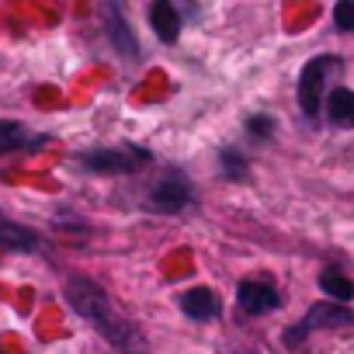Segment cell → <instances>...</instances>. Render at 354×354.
Wrapping results in <instances>:
<instances>
[{
	"mask_svg": "<svg viewBox=\"0 0 354 354\" xmlns=\"http://www.w3.org/2000/svg\"><path fill=\"white\" fill-rule=\"evenodd\" d=\"M63 295H66V302L77 309V316H84L108 344H115V347L125 351V354H142V351H146V340L139 337V330L115 313L108 292H104L97 281H91V278H84V274H73V278L66 281Z\"/></svg>",
	"mask_w": 354,
	"mask_h": 354,
	"instance_id": "cell-1",
	"label": "cell"
},
{
	"mask_svg": "<svg viewBox=\"0 0 354 354\" xmlns=\"http://www.w3.org/2000/svg\"><path fill=\"white\" fill-rule=\"evenodd\" d=\"M149 149L142 146H108V149H91V153H80V167H87L91 174H132V170H142L149 163Z\"/></svg>",
	"mask_w": 354,
	"mask_h": 354,
	"instance_id": "cell-2",
	"label": "cell"
},
{
	"mask_svg": "<svg viewBox=\"0 0 354 354\" xmlns=\"http://www.w3.org/2000/svg\"><path fill=\"white\" fill-rule=\"evenodd\" d=\"M219 156H223V174L230 177V181H243V177H247V160H243L236 149H230V146H226Z\"/></svg>",
	"mask_w": 354,
	"mask_h": 354,
	"instance_id": "cell-14",
	"label": "cell"
},
{
	"mask_svg": "<svg viewBox=\"0 0 354 354\" xmlns=\"http://www.w3.org/2000/svg\"><path fill=\"white\" fill-rule=\"evenodd\" d=\"M104 18H108V35H111L115 49H118L125 59H136L139 42H136V35L129 32V25H125V18H122V8H118V4H108V8H104Z\"/></svg>",
	"mask_w": 354,
	"mask_h": 354,
	"instance_id": "cell-8",
	"label": "cell"
},
{
	"mask_svg": "<svg viewBox=\"0 0 354 354\" xmlns=\"http://www.w3.org/2000/svg\"><path fill=\"white\" fill-rule=\"evenodd\" d=\"M344 326H354V313L340 302H316L309 306L306 319L288 326L285 330V347H295L309 337V330H344Z\"/></svg>",
	"mask_w": 354,
	"mask_h": 354,
	"instance_id": "cell-3",
	"label": "cell"
},
{
	"mask_svg": "<svg viewBox=\"0 0 354 354\" xmlns=\"http://www.w3.org/2000/svg\"><path fill=\"white\" fill-rule=\"evenodd\" d=\"M333 25L340 32H354V0H337L333 4Z\"/></svg>",
	"mask_w": 354,
	"mask_h": 354,
	"instance_id": "cell-15",
	"label": "cell"
},
{
	"mask_svg": "<svg viewBox=\"0 0 354 354\" xmlns=\"http://www.w3.org/2000/svg\"><path fill=\"white\" fill-rule=\"evenodd\" d=\"M326 115L333 125L340 129H354V91L347 87H333L330 97H326Z\"/></svg>",
	"mask_w": 354,
	"mask_h": 354,
	"instance_id": "cell-11",
	"label": "cell"
},
{
	"mask_svg": "<svg viewBox=\"0 0 354 354\" xmlns=\"http://www.w3.org/2000/svg\"><path fill=\"white\" fill-rule=\"evenodd\" d=\"M0 247H4V250H21V254H28V250L39 247V236H35L32 230L18 226V223L0 219Z\"/></svg>",
	"mask_w": 354,
	"mask_h": 354,
	"instance_id": "cell-12",
	"label": "cell"
},
{
	"mask_svg": "<svg viewBox=\"0 0 354 354\" xmlns=\"http://www.w3.org/2000/svg\"><path fill=\"white\" fill-rule=\"evenodd\" d=\"M340 59L337 56H313L302 73H299V84H295V97H299V108L316 118L319 115V104H323V91H326V70H337Z\"/></svg>",
	"mask_w": 354,
	"mask_h": 354,
	"instance_id": "cell-4",
	"label": "cell"
},
{
	"mask_svg": "<svg viewBox=\"0 0 354 354\" xmlns=\"http://www.w3.org/2000/svg\"><path fill=\"white\" fill-rule=\"evenodd\" d=\"M247 129H250V136L264 139V136H271V132H274V122H271L268 115H250V118H247Z\"/></svg>",
	"mask_w": 354,
	"mask_h": 354,
	"instance_id": "cell-16",
	"label": "cell"
},
{
	"mask_svg": "<svg viewBox=\"0 0 354 354\" xmlns=\"http://www.w3.org/2000/svg\"><path fill=\"white\" fill-rule=\"evenodd\" d=\"M236 306H240L243 316H264V313L281 306V295L268 281H243L236 288Z\"/></svg>",
	"mask_w": 354,
	"mask_h": 354,
	"instance_id": "cell-6",
	"label": "cell"
},
{
	"mask_svg": "<svg viewBox=\"0 0 354 354\" xmlns=\"http://www.w3.org/2000/svg\"><path fill=\"white\" fill-rule=\"evenodd\" d=\"M192 202H195V195H192V188L181 181V177H167V181H160V185L149 192V209L167 212V216L185 212Z\"/></svg>",
	"mask_w": 354,
	"mask_h": 354,
	"instance_id": "cell-5",
	"label": "cell"
},
{
	"mask_svg": "<svg viewBox=\"0 0 354 354\" xmlns=\"http://www.w3.org/2000/svg\"><path fill=\"white\" fill-rule=\"evenodd\" d=\"M149 25H153L160 42H177V35H181V15H177V8L170 0H156L149 8Z\"/></svg>",
	"mask_w": 354,
	"mask_h": 354,
	"instance_id": "cell-7",
	"label": "cell"
},
{
	"mask_svg": "<svg viewBox=\"0 0 354 354\" xmlns=\"http://www.w3.org/2000/svg\"><path fill=\"white\" fill-rule=\"evenodd\" d=\"M42 142H46V136H32L25 125L0 118V156H4V153H18V149H35Z\"/></svg>",
	"mask_w": 354,
	"mask_h": 354,
	"instance_id": "cell-9",
	"label": "cell"
},
{
	"mask_svg": "<svg viewBox=\"0 0 354 354\" xmlns=\"http://www.w3.org/2000/svg\"><path fill=\"white\" fill-rule=\"evenodd\" d=\"M319 288H323V295L333 299V302H351V295H354V281H351L340 268H323Z\"/></svg>",
	"mask_w": 354,
	"mask_h": 354,
	"instance_id": "cell-13",
	"label": "cell"
},
{
	"mask_svg": "<svg viewBox=\"0 0 354 354\" xmlns=\"http://www.w3.org/2000/svg\"><path fill=\"white\" fill-rule=\"evenodd\" d=\"M181 309H185L192 319H212V316H219V295H216L212 288H205V285L188 288V292L181 295Z\"/></svg>",
	"mask_w": 354,
	"mask_h": 354,
	"instance_id": "cell-10",
	"label": "cell"
}]
</instances>
